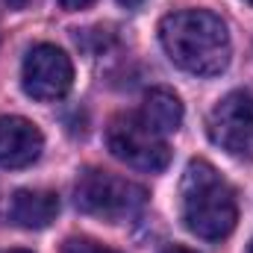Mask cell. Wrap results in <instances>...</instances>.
Returning a JSON list of instances; mask_svg holds the SVG:
<instances>
[{
  "label": "cell",
  "instance_id": "1",
  "mask_svg": "<svg viewBox=\"0 0 253 253\" xmlns=\"http://www.w3.org/2000/svg\"><path fill=\"white\" fill-rule=\"evenodd\" d=\"M159 42L168 59L194 77H215L230 65V30L221 15L209 9H183L165 15Z\"/></svg>",
  "mask_w": 253,
  "mask_h": 253
},
{
  "label": "cell",
  "instance_id": "2",
  "mask_svg": "<svg viewBox=\"0 0 253 253\" xmlns=\"http://www.w3.org/2000/svg\"><path fill=\"white\" fill-rule=\"evenodd\" d=\"M180 209L189 233L206 242L227 239L239 221L236 191L206 159H191L186 165L180 183Z\"/></svg>",
  "mask_w": 253,
  "mask_h": 253
},
{
  "label": "cell",
  "instance_id": "3",
  "mask_svg": "<svg viewBox=\"0 0 253 253\" xmlns=\"http://www.w3.org/2000/svg\"><path fill=\"white\" fill-rule=\"evenodd\" d=\"M147 191L141 189L138 183L100 171V168H88L80 174L77 186H74V200L77 209L103 221H124L129 215H135L144 206Z\"/></svg>",
  "mask_w": 253,
  "mask_h": 253
},
{
  "label": "cell",
  "instance_id": "4",
  "mask_svg": "<svg viewBox=\"0 0 253 253\" xmlns=\"http://www.w3.org/2000/svg\"><path fill=\"white\" fill-rule=\"evenodd\" d=\"M106 144L115 159H121L124 165L144 171V174H159L171 162V150L165 138L156 129H150L144 124V118L135 112H121L109 121Z\"/></svg>",
  "mask_w": 253,
  "mask_h": 253
},
{
  "label": "cell",
  "instance_id": "5",
  "mask_svg": "<svg viewBox=\"0 0 253 253\" xmlns=\"http://www.w3.org/2000/svg\"><path fill=\"white\" fill-rule=\"evenodd\" d=\"M209 138L230 156L253 162V91H230L212 106Z\"/></svg>",
  "mask_w": 253,
  "mask_h": 253
},
{
  "label": "cell",
  "instance_id": "6",
  "mask_svg": "<svg viewBox=\"0 0 253 253\" xmlns=\"http://www.w3.org/2000/svg\"><path fill=\"white\" fill-rule=\"evenodd\" d=\"M21 83L33 100H59L74 85V65L56 44H36L24 56Z\"/></svg>",
  "mask_w": 253,
  "mask_h": 253
},
{
  "label": "cell",
  "instance_id": "7",
  "mask_svg": "<svg viewBox=\"0 0 253 253\" xmlns=\"http://www.w3.org/2000/svg\"><path fill=\"white\" fill-rule=\"evenodd\" d=\"M42 150L44 135L33 121L21 115L0 118V168H27L42 156Z\"/></svg>",
  "mask_w": 253,
  "mask_h": 253
},
{
  "label": "cell",
  "instance_id": "8",
  "mask_svg": "<svg viewBox=\"0 0 253 253\" xmlns=\"http://www.w3.org/2000/svg\"><path fill=\"white\" fill-rule=\"evenodd\" d=\"M59 215V197L47 189H21L12 194L9 218L21 230H44Z\"/></svg>",
  "mask_w": 253,
  "mask_h": 253
},
{
  "label": "cell",
  "instance_id": "9",
  "mask_svg": "<svg viewBox=\"0 0 253 253\" xmlns=\"http://www.w3.org/2000/svg\"><path fill=\"white\" fill-rule=\"evenodd\" d=\"M138 115L150 129H156L159 135H168V132H177L183 124V103L171 88H150L144 94Z\"/></svg>",
  "mask_w": 253,
  "mask_h": 253
},
{
  "label": "cell",
  "instance_id": "10",
  "mask_svg": "<svg viewBox=\"0 0 253 253\" xmlns=\"http://www.w3.org/2000/svg\"><path fill=\"white\" fill-rule=\"evenodd\" d=\"M62 253H118V251H112V248H106V245H100V242H94V239L74 236V239H68V242H65V251Z\"/></svg>",
  "mask_w": 253,
  "mask_h": 253
},
{
  "label": "cell",
  "instance_id": "11",
  "mask_svg": "<svg viewBox=\"0 0 253 253\" xmlns=\"http://www.w3.org/2000/svg\"><path fill=\"white\" fill-rule=\"evenodd\" d=\"M65 9H85V6H91L94 0H59Z\"/></svg>",
  "mask_w": 253,
  "mask_h": 253
},
{
  "label": "cell",
  "instance_id": "12",
  "mask_svg": "<svg viewBox=\"0 0 253 253\" xmlns=\"http://www.w3.org/2000/svg\"><path fill=\"white\" fill-rule=\"evenodd\" d=\"M3 3H6L9 9H27V6H30V0H3Z\"/></svg>",
  "mask_w": 253,
  "mask_h": 253
},
{
  "label": "cell",
  "instance_id": "13",
  "mask_svg": "<svg viewBox=\"0 0 253 253\" xmlns=\"http://www.w3.org/2000/svg\"><path fill=\"white\" fill-rule=\"evenodd\" d=\"M162 253H197V251H189V248H180V245H171V248H165Z\"/></svg>",
  "mask_w": 253,
  "mask_h": 253
},
{
  "label": "cell",
  "instance_id": "14",
  "mask_svg": "<svg viewBox=\"0 0 253 253\" xmlns=\"http://www.w3.org/2000/svg\"><path fill=\"white\" fill-rule=\"evenodd\" d=\"M118 3H121L124 9H138V6H141L144 0H118Z\"/></svg>",
  "mask_w": 253,
  "mask_h": 253
},
{
  "label": "cell",
  "instance_id": "15",
  "mask_svg": "<svg viewBox=\"0 0 253 253\" xmlns=\"http://www.w3.org/2000/svg\"><path fill=\"white\" fill-rule=\"evenodd\" d=\"M9 253H30V251H9Z\"/></svg>",
  "mask_w": 253,
  "mask_h": 253
},
{
  "label": "cell",
  "instance_id": "16",
  "mask_svg": "<svg viewBox=\"0 0 253 253\" xmlns=\"http://www.w3.org/2000/svg\"><path fill=\"white\" fill-rule=\"evenodd\" d=\"M251 253H253V242H251Z\"/></svg>",
  "mask_w": 253,
  "mask_h": 253
},
{
  "label": "cell",
  "instance_id": "17",
  "mask_svg": "<svg viewBox=\"0 0 253 253\" xmlns=\"http://www.w3.org/2000/svg\"><path fill=\"white\" fill-rule=\"evenodd\" d=\"M248 3H253V0H248Z\"/></svg>",
  "mask_w": 253,
  "mask_h": 253
}]
</instances>
